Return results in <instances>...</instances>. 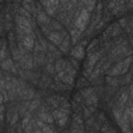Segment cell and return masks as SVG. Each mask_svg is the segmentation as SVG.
<instances>
[{
    "label": "cell",
    "instance_id": "277c9868",
    "mask_svg": "<svg viewBox=\"0 0 133 133\" xmlns=\"http://www.w3.org/2000/svg\"><path fill=\"white\" fill-rule=\"evenodd\" d=\"M52 115H53V118L57 122V124L60 127H63L68 121L69 111L68 109H64V108H58L52 112Z\"/></svg>",
    "mask_w": 133,
    "mask_h": 133
},
{
    "label": "cell",
    "instance_id": "484cf974",
    "mask_svg": "<svg viewBox=\"0 0 133 133\" xmlns=\"http://www.w3.org/2000/svg\"><path fill=\"white\" fill-rule=\"evenodd\" d=\"M17 121H18V114H15V115L12 116V119L10 121V125H14Z\"/></svg>",
    "mask_w": 133,
    "mask_h": 133
},
{
    "label": "cell",
    "instance_id": "7a4b0ae2",
    "mask_svg": "<svg viewBox=\"0 0 133 133\" xmlns=\"http://www.w3.org/2000/svg\"><path fill=\"white\" fill-rule=\"evenodd\" d=\"M131 62H132V57H128L125 60H122V61L117 62L115 65H113L108 71V75H110V76H116V75L125 74L129 70V68L131 65Z\"/></svg>",
    "mask_w": 133,
    "mask_h": 133
},
{
    "label": "cell",
    "instance_id": "3957f363",
    "mask_svg": "<svg viewBox=\"0 0 133 133\" xmlns=\"http://www.w3.org/2000/svg\"><path fill=\"white\" fill-rule=\"evenodd\" d=\"M88 21H89V11H88V9L83 8L75 21V28H77L78 30H80L82 32L86 28Z\"/></svg>",
    "mask_w": 133,
    "mask_h": 133
},
{
    "label": "cell",
    "instance_id": "44dd1931",
    "mask_svg": "<svg viewBox=\"0 0 133 133\" xmlns=\"http://www.w3.org/2000/svg\"><path fill=\"white\" fill-rule=\"evenodd\" d=\"M92 91H94V90H92V88H85V89H83V90H82V97L87 98V97H89L90 95H92V94H94Z\"/></svg>",
    "mask_w": 133,
    "mask_h": 133
},
{
    "label": "cell",
    "instance_id": "4fadbf2b",
    "mask_svg": "<svg viewBox=\"0 0 133 133\" xmlns=\"http://www.w3.org/2000/svg\"><path fill=\"white\" fill-rule=\"evenodd\" d=\"M33 90L32 89H30V88H24L22 91H21V94H20V96L23 98V99H26V100H28V99H31L32 97H33Z\"/></svg>",
    "mask_w": 133,
    "mask_h": 133
},
{
    "label": "cell",
    "instance_id": "6da1fadb",
    "mask_svg": "<svg viewBox=\"0 0 133 133\" xmlns=\"http://www.w3.org/2000/svg\"><path fill=\"white\" fill-rule=\"evenodd\" d=\"M16 22H17L19 31L21 32L20 37H23L25 35H29L32 33V26H31V23L28 18L19 15L16 17Z\"/></svg>",
    "mask_w": 133,
    "mask_h": 133
},
{
    "label": "cell",
    "instance_id": "ac0fdd59",
    "mask_svg": "<svg viewBox=\"0 0 133 133\" xmlns=\"http://www.w3.org/2000/svg\"><path fill=\"white\" fill-rule=\"evenodd\" d=\"M42 131L43 133H56V131L53 129V127H51L50 125H45L43 128H42Z\"/></svg>",
    "mask_w": 133,
    "mask_h": 133
},
{
    "label": "cell",
    "instance_id": "cb8c5ba5",
    "mask_svg": "<svg viewBox=\"0 0 133 133\" xmlns=\"http://www.w3.org/2000/svg\"><path fill=\"white\" fill-rule=\"evenodd\" d=\"M71 133H84V131H83L81 128H79V127L75 126V127L71 130Z\"/></svg>",
    "mask_w": 133,
    "mask_h": 133
},
{
    "label": "cell",
    "instance_id": "ffe728a7",
    "mask_svg": "<svg viewBox=\"0 0 133 133\" xmlns=\"http://www.w3.org/2000/svg\"><path fill=\"white\" fill-rule=\"evenodd\" d=\"M24 6H25V8L27 9V10H29V11H34V3L33 2H24Z\"/></svg>",
    "mask_w": 133,
    "mask_h": 133
},
{
    "label": "cell",
    "instance_id": "2e32d148",
    "mask_svg": "<svg viewBox=\"0 0 133 133\" xmlns=\"http://www.w3.org/2000/svg\"><path fill=\"white\" fill-rule=\"evenodd\" d=\"M80 36H81V31L78 30L77 28H75V29H73V30L71 31V37H72V41H73L74 43H75Z\"/></svg>",
    "mask_w": 133,
    "mask_h": 133
},
{
    "label": "cell",
    "instance_id": "5bb4252c",
    "mask_svg": "<svg viewBox=\"0 0 133 133\" xmlns=\"http://www.w3.org/2000/svg\"><path fill=\"white\" fill-rule=\"evenodd\" d=\"M65 66H66L65 61L62 60V59H60V60H58V61L56 62V64H55V70H56V72L60 73V72H62V71L65 70Z\"/></svg>",
    "mask_w": 133,
    "mask_h": 133
},
{
    "label": "cell",
    "instance_id": "d6986e66",
    "mask_svg": "<svg viewBox=\"0 0 133 133\" xmlns=\"http://www.w3.org/2000/svg\"><path fill=\"white\" fill-rule=\"evenodd\" d=\"M125 112L128 114L129 119H130V123H131L132 126H133V108H132V107H128V108L125 109Z\"/></svg>",
    "mask_w": 133,
    "mask_h": 133
},
{
    "label": "cell",
    "instance_id": "9c48e42d",
    "mask_svg": "<svg viewBox=\"0 0 133 133\" xmlns=\"http://www.w3.org/2000/svg\"><path fill=\"white\" fill-rule=\"evenodd\" d=\"M71 55H72L73 57L77 58V59H81V58L83 57V55H84V49H83V47H82V46H76V47L72 50Z\"/></svg>",
    "mask_w": 133,
    "mask_h": 133
},
{
    "label": "cell",
    "instance_id": "7402d4cb",
    "mask_svg": "<svg viewBox=\"0 0 133 133\" xmlns=\"http://www.w3.org/2000/svg\"><path fill=\"white\" fill-rule=\"evenodd\" d=\"M127 100H128V95H127V92H123L122 96H121V99H119V103H121V105L123 106V105L127 102Z\"/></svg>",
    "mask_w": 133,
    "mask_h": 133
},
{
    "label": "cell",
    "instance_id": "30bf717a",
    "mask_svg": "<svg viewBox=\"0 0 133 133\" xmlns=\"http://www.w3.org/2000/svg\"><path fill=\"white\" fill-rule=\"evenodd\" d=\"M1 66H2L3 70H7V71L11 70V71L15 72V73L17 72V70L15 69V65H14V63H12V60H11L10 58L4 59V60L1 62Z\"/></svg>",
    "mask_w": 133,
    "mask_h": 133
},
{
    "label": "cell",
    "instance_id": "ba28073f",
    "mask_svg": "<svg viewBox=\"0 0 133 133\" xmlns=\"http://www.w3.org/2000/svg\"><path fill=\"white\" fill-rule=\"evenodd\" d=\"M100 58V53L99 52H97V53H94V54H91L89 57H88V59H87V68H86V71L87 72H91V70H92V68H94V65H95V63L98 61V59Z\"/></svg>",
    "mask_w": 133,
    "mask_h": 133
},
{
    "label": "cell",
    "instance_id": "52a82bcc",
    "mask_svg": "<svg viewBox=\"0 0 133 133\" xmlns=\"http://www.w3.org/2000/svg\"><path fill=\"white\" fill-rule=\"evenodd\" d=\"M22 45L27 49V50H31L34 46V38L32 36V34L29 35H25L22 37Z\"/></svg>",
    "mask_w": 133,
    "mask_h": 133
},
{
    "label": "cell",
    "instance_id": "7c38bea8",
    "mask_svg": "<svg viewBox=\"0 0 133 133\" xmlns=\"http://www.w3.org/2000/svg\"><path fill=\"white\" fill-rule=\"evenodd\" d=\"M37 21H38L42 25L50 23V19H49V17H48L47 14L44 12V11H39V12H38V15H37Z\"/></svg>",
    "mask_w": 133,
    "mask_h": 133
},
{
    "label": "cell",
    "instance_id": "e0dca14e",
    "mask_svg": "<svg viewBox=\"0 0 133 133\" xmlns=\"http://www.w3.org/2000/svg\"><path fill=\"white\" fill-rule=\"evenodd\" d=\"M69 38L68 37H64V39H63V42L61 43V45H60V50L62 51V52H66L68 51V49H69Z\"/></svg>",
    "mask_w": 133,
    "mask_h": 133
},
{
    "label": "cell",
    "instance_id": "603a6c76",
    "mask_svg": "<svg viewBox=\"0 0 133 133\" xmlns=\"http://www.w3.org/2000/svg\"><path fill=\"white\" fill-rule=\"evenodd\" d=\"M31 122V118H30V116H26V117H24L23 118V121H22V128L24 129L29 123Z\"/></svg>",
    "mask_w": 133,
    "mask_h": 133
},
{
    "label": "cell",
    "instance_id": "5b68a950",
    "mask_svg": "<svg viewBox=\"0 0 133 133\" xmlns=\"http://www.w3.org/2000/svg\"><path fill=\"white\" fill-rule=\"evenodd\" d=\"M43 5H45V8H46V11L49 14V15H53L56 9H57V5L59 4L58 1H46V2H42Z\"/></svg>",
    "mask_w": 133,
    "mask_h": 133
},
{
    "label": "cell",
    "instance_id": "8992f818",
    "mask_svg": "<svg viewBox=\"0 0 133 133\" xmlns=\"http://www.w3.org/2000/svg\"><path fill=\"white\" fill-rule=\"evenodd\" d=\"M49 39H50V42H52L54 45H56V46H60L61 45V43L63 42V37L61 36V34L59 33V32H57V31H55V32H51L50 34H49Z\"/></svg>",
    "mask_w": 133,
    "mask_h": 133
},
{
    "label": "cell",
    "instance_id": "9a60e30c",
    "mask_svg": "<svg viewBox=\"0 0 133 133\" xmlns=\"http://www.w3.org/2000/svg\"><path fill=\"white\" fill-rule=\"evenodd\" d=\"M97 103H98V98H97V96L95 94H92V95H90L89 97L86 98V104L88 106H92V105L95 106Z\"/></svg>",
    "mask_w": 133,
    "mask_h": 133
},
{
    "label": "cell",
    "instance_id": "d4e9b609",
    "mask_svg": "<svg viewBox=\"0 0 133 133\" xmlns=\"http://www.w3.org/2000/svg\"><path fill=\"white\" fill-rule=\"evenodd\" d=\"M39 104V102L38 101H34V102H32L31 104H30V106H29V109L30 110H32V109H35L36 107H37V105Z\"/></svg>",
    "mask_w": 133,
    "mask_h": 133
},
{
    "label": "cell",
    "instance_id": "8fae6325",
    "mask_svg": "<svg viewBox=\"0 0 133 133\" xmlns=\"http://www.w3.org/2000/svg\"><path fill=\"white\" fill-rule=\"evenodd\" d=\"M39 118H41L44 123H46V124H51V123H53V121H54L53 115L50 114V113H48V112H46V111H43V112L39 113Z\"/></svg>",
    "mask_w": 133,
    "mask_h": 133
}]
</instances>
